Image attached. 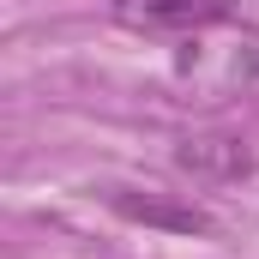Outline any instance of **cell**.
<instances>
[{
    "label": "cell",
    "mask_w": 259,
    "mask_h": 259,
    "mask_svg": "<svg viewBox=\"0 0 259 259\" xmlns=\"http://www.w3.org/2000/svg\"><path fill=\"white\" fill-rule=\"evenodd\" d=\"M175 169L193 181H241V175H253V151L235 133H193L175 145Z\"/></svg>",
    "instance_id": "obj_1"
},
{
    "label": "cell",
    "mask_w": 259,
    "mask_h": 259,
    "mask_svg": "<svg viewBox=\"0 0 259 259\" xmlns=\"http://www.w3.org/2000/svg\"><path fill=\"white\" fill-rule=\"evenodd\" d=\"M115 12L127 24H151V30H193V24L229 18V0H121Z\"/></svg>",
    "instance_id": "obj_2"
},
{
    "label": "cell",
    "mask_w": 259,
    "mask_h": 259,
    "mask_svg": "<svg viewBox=\"0 0 259 259\" xmlns=\"http://www.w3.org/2000/svg\"><path fill=\"white\" fill-rule=\"evenodd\" d=\"M109 205L121 217H133V223H157V229H181V235L211 229V217L199 205H163V199H139V193H109Z\"/></svg>",
    "instance_id": "obj_3"
}]
</instances>
